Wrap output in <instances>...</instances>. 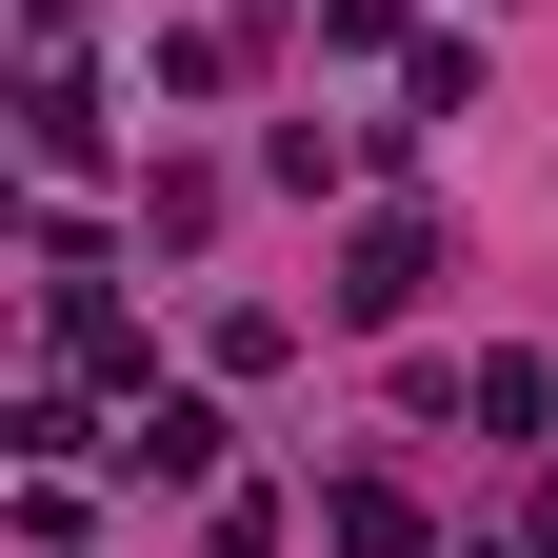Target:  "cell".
I'll use <instances>...</instances> for the list:
<instances>
[{"label": "cell", "instance_id": "obj_1", "mask_svg": "<svg viewBox=\"0 0 558 558\" xmlns=\"http://www.w3.org/2000/svg\"><path fill=\"white\" fill-rule=\"evenodd\" d=\"M418 279H439V220H418V199H379V220L339 240V279H319V319H339V339H399V319H418Z\"/></svg>", "mask_w": 558, "mask_h": 558}, {"label": "cell", "instance_id": "obj_2", "mask_svg": "<svg viewBox=\"0 0 558 558\" xmlns=\"http://www.w3.org/2000/svg\"><path fill=\"white\" fill-rule=\"evenodd\" d=\"M21 160H40V180H100V100H81V81H21Z\"/></svg>", "mask_w": 558, "mask_h": 558}, {"label": "cell", "instance_id": "obj_3", "mask_svg": "<svg viewBox=\"0 0 558 558\" xmlns=\"http://www.w3.org/2000/svg\"><path fill=\"white\" fill-rule=\"evenodd\" d=\"M319 538H339V558H439V538H418V499H399V478H339V499H319Z\"/></svg>", "mask_w": 558, "mask_h": 558}, {"label": "cell", "instance_id": "obj_4", "mask_svg": "<svg viewBox=\"0 0 558 558\" xmlns=\"http://www.w3.org/2000/svg\"><path fill=\"white\" fill-rule=\"evenodd\" d=\"M259 180H279V199H319V180H360V120H279V140H259Z\"/></svg>", "mask_w": 558, "mask_h": 558}, {"label": "cell", "instance_id": "obj_5", "mask_svg": "<svg viewBox=\"0 0 558 558\" xmlns=\"http://www.w3.org/2000/svg\"><path fill=\"white\" fill-rule=\"evenodd\" d=\"M140 459H160V478H220V399H140Z\"/></svg>", "mask_w": 558, "mask_h": 558}, {"label": "cell", "instance_id": "obj_6", "mask_svg": "<svg viewBox=\"0 0 558 558\" xmlns=\"http://www.w3.org/2000/svg\"><path fill=\"white\" fill-rule=\"evenodd\" d=\"M319 60H418V40H399V0H319Z\"/></svg>", "mask_w": 558, "mask_h": 558}, {"label": "cell", "instance_id": "obj_7", "mask_svg": "<svg viewBox=\"0 0 558 558\" xmlns=\"http://www.w3.org/2000/svg\"><path fill=\"white\" fill-rule=\"evenodd\" d=\"M538 558H558V478H538Z\"/></svg>", "mask_w": 558, "mask_h": 558}, {"label": "cell", "instance_id": "obj_8", "mask_svg": "<svg viewBox=\"0 0 558 558\" xmlns=\"http://www.w3.org/2000/svg\"><path fill=\"white\" fill-rule=\"evenodd\" d=\"M478 558H499V538H478Z\"/></svg>", "mask_w": 558, "mask_h": 558}]
</instances>
